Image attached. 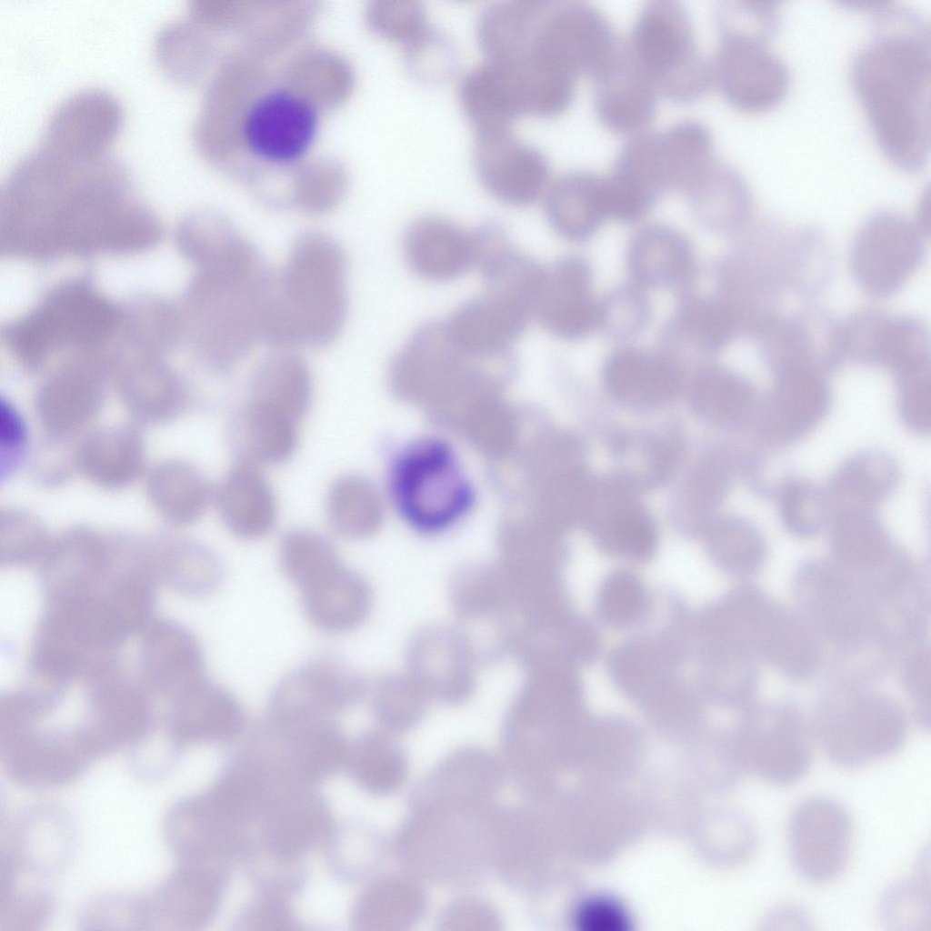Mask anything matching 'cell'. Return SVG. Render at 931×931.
<instances>
[{
  "label": "cell",
  "mask_w": 931,
  "mask_h": 931,
  "mask_svg": "<svg viewBox=\"0 0 931 931\" xmlns=\"http://www.w3.org/2000/svg\"><path fill=\"white\" fill-rule=\"evenodd\" d=\"M923 906L922 886H918L915 882H909L894 887L886 894L882 911L887 923L908 924L911 917L916 920V916L922 913Z\"/></svg>",
  "instance_id": "48"
},
{
  "label": "cell",
  "mask_w": 931,
  "mask_h": 931,
  "mask_svg": "<svg viewBox=\"0 0 931 931\" xmlns=\"http://www.w3.org/2000/svg\"><path fill=\"white\" fill-rule=\"evenodd\" d=\"M0 205L4 249L28 259L138 252L161 235L125 167L106 150L81 154L39 143L12 167Z\"/></svg>",
  "instance_id": "1"
},
{
  "label": "cell",
  "mask_w": 931,
  "mask_h": 931,
  "mask_svg": "<svg viewBox=\"0 0 931 931\" xmlns=\"http://www.w3.org/2000/svg\"><path fill=\"white\" fill-rule=\"evenodd\" d=\"M741 380L718 366L701 369L690 387V402L695 412L705 420L722 421L730 415L732 405L742 389Z\"/></svg>",
  "instance_id": "44"
},
{
  "label": "cell",
  "mask_w": 931,
  "mask_h": 931,
  "mask_svg": "<svg viewBox=\"0 0 931 931\" xmlns=\"http://www.w3.org/2000/svg\"><path fill=\"white\" fill-rule=\"evenodd\" d=\"M718 42L711 60L713 85L736 108L761 112L777 105L786 94L789 73L767 47V41L716 27Z\"/></svg>",
  "instance_id": "11"
},
{
  "label": "cell",
  "mask_w": 931,
  "mask_h": 931,
  "mask_svg": "<svg viewBox=\"0 0 931 931\" xmlns=\"http://www.w3.org/2000/svg\"><path fill=\"white\" fill-rule=\"evenodd\" d=\"M320 125L319 110L311 99L284 85L268 88L244 111L240 136L256 160L287 166L301 160L312 147Z\"/></svg>",
  "instance_id": "9"
},
{
  "label": "cell",
  "mask_w": 931,
  "mask_h": 931,
  "mask_svg": "<svg viewBox=\"0 0 931 931\" xmlns=\"http://www.w3.org/2000/svg\"><path fill=\"white\" fill-rule=\"evenodd\" d=\"M838 341L843 358L912 368L923 365L928 335L923 323L875 310L857 312L839 321Z\"/></svg>",
  "instance_id": "17"
},
{
  "label": "cell",
  "mask_w": 931,
  "mask_h": 931,
  "mask_svg": "<svg viewBox=\"0 0 931 931\" xmlns=\"http://www.w3.org/2000/svg\"><path fill=\"white\" fill-rule=\"evenodd\" d=\"M312 378L304 359L290 351L275 352L256 366L250 398L264 402L300 422L312 398Z\"/></svg>",
  "instance_id": "35"
},
{
  "label": "cell",
  "mask_w": 931,
  "mask_h": 931,
  "mask_svg": "<svg viewBox=\"0 0 931 931\" xmlns=\"http://www.w3.org/2000/svg\"><path fill=\"white\" fill-rule=\"evenodd\" d=\"M390 488L402 516L426 532L443 530L457 521L473 496L454 453L435 440L415 444L396 458Z\"/></svg>",
  "instance_id": "7"
},
{
  "label": "cell",
  "mask_w": 931,
  "mask_h": 931,
  "mask_svg": "<svg viewBox=\"0 0 931 931\" xmlns=\"http://www.w3.org/2000/svg\"><path fill=\"white\" fill-rule=\"evenodd\" d=\"M298 424L272 405L248 398L232 428L240 461L260 466L287 460L297 445Z\"/></svg>",
  "instance_id": "34"
},
{
  "label": "cell",
  "mask_w": 931,
  "mask_h": 931,
  "mask_svg": "<svg viewBox=\"0 0 931 931\" xmlns=\"http://www.w3.org/2000/svg\"><path fill=\"white\" fill-rule=\"evenodd\" d=\"M404 46L406 65L411 74L421 81L437 83L445 80L456 66L457 53L454 43L431 25Z\"/></svg>",
  "instance_id": "43"
},
{
  "label": "cell",
  "mask_w": 931,
  "mask_h": 931,
  "mask_svg": "<svg viewBox=\"0 0 931 931\" xmlns=\"http://www.w3.org/2000/svg\"><path fill=\"white\" fill-rule=\"evenodd\" d=\"M300 592L309 621L333 634L357 627L366 618L372 604L366 581L342 563Z\"/></svg>",
  "instance_id": "30"
},
{
  "label": "cell",
  "mask_w": 931,
  "mask_h": 931,
  "mask_svg": "<svg viewBox=\"0 0 931 931\" xmlns=\"http://www.w3.org/2000/svg\"><path fill=\"white\" fill-rule=\"evenodd\" d=\"M403 250L410 268L431 281L455 279L474 266L471 232L437 215L412 222L404 235Z\"/></svg>",
  "instance_id": "21"
},
{
  "label": "cell",
  "mask_w": 931,
  "mask_h": 931,
  "mask_svg": "<svg viewBox=\"0 0 931 931\" xmlns=\"http://www.w3.org/2000/svg\"><path fill=\"white\" fill-rule=\"evenodd\" d=\"M162 346L140 345L128 351L120 386L124 399L141 415L163 418L185 405V392L159 354Z\"/></svg>",
  "instance_id": "33"
},
{
  "label": "cell",
  "mask_w": 931,
  "mask_h": 931,
  "mask_svg": "<svg viewBox=\"0 0 931 931\" xmlns=\"http://www.w3.org/2000/svg\"><path fill=\"white\" fill-rule=\"evenodd\" d=\"M593 79L596 113L606 128L632 135L647 130L656 115L657 92L633 63L624 42Z\"/></svg>",
  "instance_id": "19"
},
{
  "label": "cell",
  "mask_w": 931,
  "mask_h": 931,
  "mask_svg": "<svg viewBox=\"0 0 931 931\" xmlns=\"http://www.w3.org/2000/svg\"><path fill=\"white\" fill-rule=\"evenodd\" d=\"M574 920L581 931H627L632 924L624 906L604 895L584 899L576 909Z\"/></svg>",
  "instance_id": "47"
},
{
  "label": "cell",
  "mask_w": 931,
  "mask_h": 931,
  "mask_svg": "<svg viewBox=\"0 0 931 931\" xmlns=\"http://www.w3.org/2000/svg\"><path fill=\"white\" fill-rule=\"evenodd\" d=\"M476 133L473 157L484 186L506 204L533 203L549 182L550 165L545 154L511 129Z\"/></svg>",
  "instance_id": "14"
},
{
  "label": "cell",
  "mask_w": 931,
  "mask_h": 931,
  "mask_svg": "<svg viewBox=\"0 0 931 931\" xmlns=\"http://www.w3.org/2000/svg\"><path fill=\"white\" fill-rule=\"evenodd\" d=\"M613 582L606 594L607 608L613 616L624 618L637 607L638 590L628 576L616 577Z\"/></svg>",
  "instance_id": "50"
},
{
  "label": "cell",
  "mask_w": 931,
  "mask_h": 931,
  "mask_svg": "<svg viewBox=\"0 0 931 931\" xmlns=\"http://www.w3.org/2000/svg\"><path fill=\"white\" fill-rule=\"evenodd\" d=\"M598 305V326L608 335L623 339L642 332L648 323L650 305L636 285L616 287Z\"/></svg>",
  "instance_id": "42"
},
{
  "label": "cell",
  "mask_w": 931,
  "mask_h": 931,
  "mask_svg": "<svg viewBox=\"0 0 931 931\" xmlns=\"http://www.w3.org/2000/svg\"><path fill=\"white\" fill-rule=\"evenodd\" d=\"M25 438V428L21 416L15 407L5 400L0 405V445L1 452L7 453L8 459L13 452L19 451Z\"/></svg>",
  "instance_id": "49"
},
{
  "label": "cell",
  "mask_w": 931,
  "mask_h": 931,
  "mask_svg": "<svg viewBox=\"0 0 931 931\" xmlns=\"http://www.w3.org/2000/svg\"><path fill=\"white\" fill-rule=\"evenodd\" d=\"M787 829L790 856L803 878L826 883L843 872L851 851L853 826L842 805L828 797L806 799L792 812Z\"/></svg>",
  "instance_id": "13"
},
{
  "label": "cell",
  "mask_w": 931,
  "mask_h": 931,
  "mask_svg": "<svg viewBox=\"0 0 931 931\" xmlns=\"http://www.w3.org/2000/svg\"><path fill=\"white\" fill-rule=\"evenodd\" d=\"M275 277L268 265L195 271L183 316L195 348L211 367L232 368L260 340Z\"/></svg>",
  "instance_id": "4"
},
{
  "label": "cell",
  "mask_w": 931,
  "mask_h": 931,
  "mask_svg": "<svg viewBox=\"0 0 931 931\" xmlns=\"http://www.w3.org/2000/svg\"><path fill=\"white\" fill-rule=\"evenodd\" d=\"M360 675L344 660L324 656L296 666L279 680L269 699L278 723L300 726L354 706L363 696Z\"/></svg>",
  "instance_id": "12"
},
{
  "label": "cell",
  "mask_w": 931,
  "mask_h": 931,
  "mask_svg": "<svg viewBox=\"0 0 931 931\" xmlns=\"http://www.w3.org/2000/svg\"><path fill=\"white\" fill-rule=\"evenodd\" d=\"M740 330L733 309L725 300L689 297L680 304L668 329L673 345L714 353L726 345Z\"/></svg>",
  "instance_id": "36"
},
{
  "label": "cell",
  "mask_w": 931,
  "mask_h": 931,
  "mask_svg": "<svg viewBox=\"0 0 931 931\" xmlns=\"http://www.w3.org/2000/svg\"><path fill=\"white\" fill-rule=\"evenodd\" d=\"M43 385L38 409L44 422L66 430L88 420L99 406L98 359L80 355L68 359Z\"/></svg>",
  "instance_id": "31"
},
{
  "label": "cell",
  "mask_w": 931,
  "mask_h": 931,
  "mask_svg": "<svg viewBox=\"0 0 931 931\" xmlns=\"http://www.w3.org/2000/svg\"><path fill=\"white\" fill-rule=\"evenodd\" d=\"M602 377L614 399L637 409L671 401L681 382L679 367L671 355L636 347L621 348L609 355Z\"/></svg>",
  "instance_id": "20"
},
{
  "label": "cell",
  "mask_w": 931,
  "mask_h": 931,
  "mask_svg": "<svg viewBox=\"0 0 931 931\" xmlns=\"http://www.w3.org/2000/svg\"><path fill=\"white\" fill-rule=\"evenodd\" d=\"M122 318L115 306L86 280L50 290L25 315L4 331L7 349L22 365L36 368L56 354L98 352L114 338Z\"/></svg>",
  "instance_id": "5"
},
{
  "label": "cell",
  "mask_w": 931,
  "mask_h": 931,
  "mask_svg": "<svg viewBox=\"0 0 931 931\" xmlns=\"http://www.w3.org/2000/svg\"><path fill=\"white\" fill-rule=\"evenodd\" d=\"M368 20L378 34L404 45L430 25L423 4L416 0L374 2L369 7Z\"/></svg>",
  "instance_id": "45"
},
{
  "label": "cell",
  "mask_w": 931,
  "mask_h": 931,
  "mask_svg": "<svg viewBox=\"0 0 931 931\" xmlns=\"http://www.w3.org/2000/svg\"><path fill=\"white\" fill-rule=\"evenodd\" d=\"M694 265L689 241L665 225H648L638 230L626 251L627 272L641 289L683 285L691 279Z\"/></svg>",
  "instance_id": "24"
},
{
  "label": "cell",
  "mask_w": 931,
  "mask_h": 931,
  "mask_svg": "<svg viewBox=\"0 0 931 931\" xmlns=\"http://www.w3.org/2000/svg\"><path fill=\"white\" fill-rule=\"evenodd\" d=\"M624 45L657 94L672 101L692 102L713 85L711 60L699 49L691 16L677 1L646 4Z\"/></svg>",
  "instance_id": "6"
},
{
  "label": "cell",
  "mask_w": 931,
  "mask_h": 931,
  "mask_svg": "<svg viewBox=\"0 0 931 931\" xmlns=\"http://www.w3.org/2000/svg\"><path fill=\"white\" fill-rule=\"evenodd\" d=\"M682 193L698 219L717 231L743 225L753 210L752 195L744 178L736 168L715 156Z\"/></svg>",
  "instance_id": "32"
},
{
  "label": "cell",
  "mask_w": 931,
  "mask_h": 931,
  "mask_svg": "<svg viewBox=\"0 0 931 931\" xmlns=\"http://www.w3.org/2000/svg\"><path fill=\"white\" fill-rule=\"evenodd\" d=\"M149 495L160 513L178 524L198 518L214 492L194 466L173 462L159 466L149 479Z\"/></svg>",
  "instance_id": "38"
},
{
  "label": "cell",
  "mask_w": 931,
  "mask_h": 931,
  "mask_svg": "<svg viewBox=\"0 0 931 931\" xmlns=\"http://www.w3.org/2000/svg\"><path fill=\"white\" fill-rule=\"evenodd\" d=\"M748 763L760 778L775 785L801 779L812 762L810 741L803 726L783 716L760 718L750 735Z\"/></svg>",
  "instance_id": "29"
},
{
  "label": "cell",
  "mask_w": 931,
  "mask_h": 931,
  "mask_svg": "<svg viewBox=\"0 0 931 931\" xmlns=\"http://www.w3.org/2000/svg\"><path fill=\"white\" fill-rule=\"evenodd\" d=\"M279 557L286 576L300 589L341 564L332 544L321 535L296 529L281 540Z\"/></svg>",
  "instance_id": "40"
},
{
  "label": "cell",
  "mask_w": 931,
  "mask_h": 931,
  "mask_svg": "<svg viewBox=\"0 0 931 931\" xmlns=\"http://www.w3.org/2000/svg\"><path fill=\"white\" fill-rule=\"evenodd\" d=\"M925 235L916 221L901 215H872L859 229L851 251L852 271L860 287L877 298L900 289L923 261Z\"/></svg>",
  "instance_id": "10"
},
{
  "label": "cell",
  "mask_w": 931,
  "mask_h": 931,
  "mask_svg": "<svg viewBox=\"0 0 931 931\" xmlns=\"http://www.w3.org/2000/svg\"><path fill=\"white\" fill-rule=\"evenodd\" d=\"M325 509L331 526L347 538L367 536L379 518L378 502L372 486L355 475H345L332 484Z\"/></svg>",
  "instance_id": "39"
},
{
  "label": "cell",
  "mask_w": 931,
  "mask_h": 931,
  "mask_svg": "<svg viewBox=\"0 0 931 931\" xmlns=\"http://www.w3.org/2000/svg\"><path fill=\"white\" fill-rule=\"evenodd\" d=\"M471 648L459 631L435 627L422 632L410 657L422 688L451 701L466 695L473 680Z\"/></svg>",
  "instance_id": "27"
},
{
  "label": "cell",
  "mask_w": 931,
  "mask_h": 931,
  "mask_svg": "<svg viewBox=\"0 0 931 931\" xmlns=\"http://www.w3.org/2000/svg\"><path fill=\"white\" fill-rule=\"evenodd\" d=\"M459 100L476 132L510 129L524 114L518 82L504 62L488 59L468 70L459 84Z\"/></svg>",
  "instance_id": "26"
},
{
  "label": "cell",
  "mask_w": 931,
  "mask_h": 931,
  "mask_svg": "<svg viewBox=\"0 0 931 931\" xmlns=\"http://www.w3.org/2000/svg\"><path fill=\"white\" fill-rule=\"evenodd\" d=\"M622 487L618 483L596 484L585 520L603 546L626 556L643 557L655 546L656 526Z\"/></svg>",
  "instance_id": "28"
},
{
  "label": "cell",
  "mask_w": 931,
  "mask_h": 931,
  "mask_svg": "<svg viewBox=\"0 0 931 931\" xmlns=\"http://www.w3.org/2000/svg\"><path fill=\"white\" fill-rule=\"evenodd\" d=\"M122 123V108L108 92L87 88L65 98L53 110L41 143L77 153L105 151Z\"/></svg>",
  "instance_id": "18"
},
{
  "label": "cell",
  "mask_w": 931,
  "mask_h": 931,
  "mask_svg": "<svg viewBox=\"0 0 931 931\" xmlns=\"http://www.w3.org/2000/svg\"><path fill=\"white\" fill-rule=\"evenodd\" d=\"M532 315L523 305L486 294L458 306L445 322L463 348L489 355L510 351Z\"/></svg>",
  "instance_id": "23"
},
{
  "label": "cell",
  "mask_w": 931,
  "mask_h": 931,
  "mask_svg": "<svg viewBox=\"0 0 931 931\" xmlns=\"http://www.w3.org/2000/svg\"><path fill=\"white\" fill-rule=\"evenodd\" d=\"M213 497L224 524L240 538H260L275 523V497L258 466L239 461L221 479Z\"/></svg>",
  "instance_id": "25"
},
{
  "label": "cell",
  "mask_w": 931,
  "mask_h": 931,
  "mask_svg": "<svg viewBox=\"0 0 931 931\" xmlns=\"http://www.w3.org/2000/svg\"><path fill=\"white\" fill-rule=\"evenodd\" d=\"M879 10V33L854 57L852 83L883 151L914 171L930 145L928 28L908 9Z\"/></svg>",
  "instance_id": "2"
},
{
  "label": "cell",
  "mask_w": 931,
  "mask_h": 931,
  "mask_svg": "<svg viewBox=\"0 0 931 931\" xmlns=\"http://www.w3.org/2000/svg\"><path fill=\"white\" fill-rule=\"evenodd\" d=\"M346 274V257L335 238L318 230L301 233L275 277L260 340L281 349L332 343L347 315Z\"/></svg>",
  "instance_id": "3"
},
{
  "label": "cell",
  "mask_w": 931,
  "mask_h": 931,
  "mask_svg": "<svg viewBox=\"0 0 931 931\" xmlns=\"http://www.w3.org/2000/svg\"><path fill=\"white\" fill-rule=\"evenodd\" d=\"M667 169L659 132L632 135L605 176L609 216L622 222L644 216L671 189Z\"/></svg>",
  "instance_id": "15"
},
{
  "label": "cell",
  "mask_w": 931,
  "mask_h": 931,
  "mask_svg": "<svg viewBox=\"0 0 931 931\" xmlns=\"http://www.w3.org/2000/svg\"><path fill=\"white\" fill-rule=\"evenodd\" d=\"M717 470L712 462L703 461L687 476L676 501L677 516L687 527H703L718 492Z\"/></svg>",
  "instance_id": "46"
},
{
  "label": "cell",
  "mask_w": 931,
  "mask_h": 931,
  "mask_svg": "<svg viewBox=\"0 0 931 931\" xmlns=\"http://www.w3.org/2000/svg\"><path fill=\"white\" fill-rule=\"evenodd\" d=\"M79 461L94 481L106 486H122L141 469V441L135 432L125 428L100 431L86 439Z\"/></svg>",
  "instance_id": "37"
},
{
  "label": "cell",
  "mask_w": 931,
  "mask_h": 931,
  "mask_svg": "<svg viewBox=\"0 0 931 931\" xmlns=\"http://www.w3.org/2000/svg\"><path fill=\"white\" fill-rule=\"evenodd\" d=\"M202 44L199 33L187 21H169L155 35L156 61L170 78L189 80L197 70Z\"/></svg>",
  "instance_id": "41"
},
{
  "label": "cell",
  "mask_w": 931,
  "mask_h": 931,
  "mask_svg": "<svg viewBox=\"0 0 931 931\" xmlns=\"http://www.w3.org/2000/svg\"><path fill=\"white\" fill-rule=\"evenodd\" d=\"M545 210L552 228L571 241L592 236L609 216L605 176L568 170L547 186Z\"/></svg>",
  "instance_id": "22"
},
{
  "label": "cell",
  "mask_w": 931,
  "mask_h": 931,
  "mask_svg": "<svg viewBox=\"0 0 931 931\" xmlns=\"http://www.w3.org/2000/svg\"><path fill=\"white\" fill-rule=\"evenodd\" d=\"M622 41L607 17L581 1H546L520 60L568 75L595 77L616 56Z\"/></svg>",
  "instance_id": "8"
},
{
  "label": "cell",
  "mask_w": 931,
  "mask_h": 931,
  "mask_svg": "<svg viewBox=\"0 0 931 931\" xmlns=\"http://www.w3.org/2000/svg\"><path fill=\"white\" fill-rule=\"evenodd\" d=\"M534 315L546 331L565 340L583 338L598 326L586 260L570 255L543 267Z\"/></svg>",
  "instance_id": "16"
}]
</instances>
